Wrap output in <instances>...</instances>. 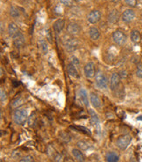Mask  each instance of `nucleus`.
I'll use <instances>...</instances> for the list:
<instances>
[{"instance_id":"f704fd0d","label":"nucleus","mask_w":142,"mask_h":162,"mask_svg":"<svg viewBox=\"0 0 142 162\" xmlns=\"http://www.w3.org/2000/svg\"><path fill=\"white\" fill-rule=\"evenodd\" d=\"M76 1H77V2H79V1H83V0H76Z\"/></svg>"},{"instance_id":"b1692460","label":"nucleus","mask_w":142,"mask_h":162,"mask_svg":"<svg viewBox=\"0 0 142 162\" xmlns=\"http://www.w3.org/2000/svg\"><path fill=\"white\" fill-rule=\"evenodd\" d=\"M77 146L81 150V151H87L91 148V145L88 142L83 140H81L77 142Z\"/></svg>"},{"instance_id":"aec40b11","label":"nucleus","mask_w":142,"mask_h":162,"mask_svg":"<svg viewBox=\"0 0 142 162\" xmlns=\"http://www.w3.org/2000/svg\"><path fill=\"white\" fill-rule=\"evenodd\" d=\"M119 19V13L118 10H112L108 14V21L112 24L118 22Z\"/></svg>"},{"instance_id":"9b49d317","label":"nucleus","mask_w":142,"mask_h":162,"mask_svg":"<svg viewBox=\"0 0 142 162\" xmlns=\"http://www.w3.org/2000/svg\"><path fill=\"white\" fill-rule=\"evenodd\" d=\"M25 43H26L25 36L20 32L13 37V45L17 49H22L25 46Z\"/></svg>"},{"instance_id":"a211bd4d","label":"nucleus","mask_w":142,"mask_h":162,"mask_svg":"<svg viewBox=\"0 0 142 162\" xmlns=\"http://www.w3.org/2000/svg\"><path fill=\"white\" fill-rule=\"evenodd\" d=\"M20 33V30H19V28L18 26L15 24V23H10L8 25V34H9V36L13 38L14 36L18 35Z\"/></svg>"},{"instance_id":"9d476101","label":"nucleus","mask_w":142,"mask_h":162,"mask_svg":"<svg viewBox=\"0 0 142 162\" xmlns=\"http://www.w3.org/2000/svg\"><path fill=\"white\" fill-rule=\"evenodd\" d=\"M135 18V13L133 10L132 9H127L126 10L121 16L122 21H124L125 23H130L134 20Z\"/></svg>"},{"instance_id":"2eb2a0df","label":"nucleus","mask_w":142,"mask_h":162,"mask_svg":"<svg viewBox=\"0 0 142 162\" xmlns=\"http://www.w3.org/2000/svg\"><path fill=\"white\" fill-rule=\"evenodd\" d=\"M64 27H65V21L62 19H58L53 24V29H54L55 33L57 35L60 34L63 30Z\"/></svg>"},{"instance_id":"f8f14e48","label":"nucleus","mask_w":142,"mask_h":162,"mask_svg":"<svg viewBox=\"0 0 142 162\" xmlns=\"http://www.w3.org/2000/svg\"><path fill=\"white\" fill-rule=\"evenodd\" d=\"M101 20V13L98 10H92L88 15V21L91 24H96Z\"/></svg>"},{"instance_id":"f3484780","label":"nucleus","mask_w":142,"mask_h":162,"mask_svg":"<svg viewBox=\"0 0 142 162\" xmlns=\"http://www.w3.org/2000/svg\"><path fill=\"white\" fill-rule=\"evenodd\" d=\"M67 70H68V73L69 74V76H71L72 77H75V78L79 77L78 69L75 65H73L71 63H68V65H67Z\"/></svg>"},{"instance_id":"412c9836","label":"nucleus","mask_w":142,"mask_h":162,"mask_svg":"<svg viewBox=\"0 0 142 162\" xmlns=\"http://www.w3.org/2000/svg\"><path fill=\"white\" fill-rule=\"evenodd\" d=\"M38 46H39L40 51L42 53L43 55H47L48 54V43L45 40H43V39L40 40L38 42Z\"/></svg>"},{"instance_id":"dca6fc26","label":"nucleus","mask_w":142,"mask_h":162,"mask_svg":"<svg viewBox=\"0 0 142 162\" xmlns=\"http://www.w3.org/2000/svg\"><path fill=\"white\" fill-rule=\"evenodd\" d=\"M71 153L74 159L77 162H85V156L80 149H73Z\"/></svg>"},{"instance_id":"bb28decb","label":"nucleus","mask_w":142,"mask_h":162,"mask_svg":"<svg viewBox=\"0 0 142 162\" xmlns=\"http://www.w3.org/2000/svg\"><path fill=\"white\" fill-rule=\"evenodd\" d=\"M20 162H35V160L32 155H26L20 160Z\"/></svg>"},{"instance_id":"5701e85b","label":"nucleus","mask_w":142,"mask_h":162,"mask_svg":"<svg viewBox=\"0 0 142 162\" xmlns=\"http://www.w3.org/2000/svg\"><path fill=\"white\" fill-rule=\"evenodd\" d=\"M141 40V35L138 30H133L131 32V41L134 43H139Z\"/></svg>"},{"instance_id":"393cba45","label":"nucleus","mask_w":142,"mask_h":162,"mask_svg":"<svg viewBox=\"0 0 142 162\" xmlns=\"http://www.w3.org/2000/svg\"><path fill=\"white\" fill-rule=\"evenodd\" d=\"M10 15H11L12 18H18V17L20 15L19 8L14 6H12L11 8H10Z\"/></svg>"},{"instance_id":"a878e982","label":"nucleus","mask_w":142,"mask_h":162,"mask_svg":"<svg viewBox=\"0 0 142 162\" xmlns=\"http://www.w3.org/2000/svg\"><path fill=\"white\" fill-rule=\"evenodd\" d=\"M53 160L55 162H64L63 155L59 153H55V154L53 157Z\"/></svg>"},{"instance_id":"7c9ffc66","label":"nucleus","mask_w":142,"mask_h":162,"mask_svg":"<svg viewBox=\"0 0 142 162\" xmlns=\"http://www.w3.org/2000/svg\"><path fill=\"white\" fill-rule=\"evenodd\" d=\"M61 1V4H62L65 6H73V3H74V0H60Z\"/></svg>"},{"instance_id":"1a4fd4ad","label":"nucleus","mask_w":142,"mask_h":162,"mask_svg":"<svg viewBox=\"0 0 142 162\" xmlns=\"http://www.w3.org/2000/svg\"><path fill=\"white\" fill-rule=\"evenodd\" d=\"M67 32L68 34H69L70 35H77L80 34L81 32V27L79 26L77 23H75V22H70L68 27H67Z\"/></svg>"},{"instance_id":"6ab92c4d","label":"nucleus","mask_w":142,"mask_h":162,"mask_svg":"<svg viewBox=\"0 0 142 162\" xmlns=\"http://www.w3.org/2000/svg\"><path fill=\"white\" fill-rule=\"evenodd\" d=\"M89 35H90V37L91 39H92L93 41H97L100 38V31L99 29L96 27H91V28L89 29Z\"/></svg>"},{"instance_id":"f03ea898","label":"nucleus","mask_w":142,"mask_h":162,"mask_svg":"<svg viewBox=\"0 0 142 162\" xmlns=\"http://www.w3.org/2000/svg\"><path fill=\"white\" fill-rule=\"evenodd\" d=\"M95 84L100 89H106L109 85V80L104 73L99 72L96 75Z\"/></svg>"},{"instance_id":"4be33fe9","label":"nucleus","mask_w":142,"mask_h":162,"mask_svg":"<svg viewBox=\"0 0 142 162\" xmlns=\"http://www.w3.org/2000/svg\"><path fill=\"white\" fill-rule=\"evenodd\" d=\"M105 159L107 162H119V156L114 152H109L105 155Z\"/></svg>"},{"instance_id":"2f4dec72","label":"nucleus","mask_w":142,"mask_h":162,"mask_svg":"<svg viewBox=\"0 0 142 162\" xmlns=\"http://www.w3.org/2000/svg\"><path fill=\"white\" fill-rule=\"evenodd\" d=\"M7 99V96H6V92L4 91L3 89H1V95H0V100H1V102L4 103Z\"/></svg>"},{"instance_id":"f257e3e1","label":"nucleus","mask_w":142,"mask_h":162,"mask_svg":"<svg viewBox=\"0 0 142 162\" xmlns=\"http://www.w3.org/2000/svg\"><path fill=\"white\" fill-rule=\"evenodd\" d=\"M13 120H14L15 123L18 125H24L27 120H28V115L27 111L24 108H17L15 109L13 113Z\"/></svg>"},{"instance_id":"c85d7f7f","label":"nucleus","mask_w":142,"mask_h":162,"mask_svg":"<svg viewBox=\"0 0 142 162\" xmlns=\"http://www.w3.org/2000/svg\"><path fill=\"white\" fill-rule=\"evenodd\" d=\"M70 63H72L73 65H75L77 69H78V67L80 66V61L78 60V58L76 57L75 56H72L70 57Z\"/></svg>"},{"instance_id":"0eeeda50","label":"nucleus","mask_w":142,"mask_h":162,"mask_svg":"<svg viewBox=\"0 0 142 162\" xmlns=\"http://www.w3.org/2000/svg\"><path fill=\"white\" fill-rule=\"evenodd\" d=\"M83 70H84L85 77L88 78H92L96 75V67L92 62H89V63H86Z\"/></svg>"},{"instance_id":"4468645a","label":"nucleus","mask_w":142,"mask_h":162,"mask_svg":"<svg viewBox=\"0 0 142 162\" xmlns=\"http://www.w3.org/2000/svg\"><path fill=\"white\" fill-rule=\"evenodd\" d=\"M78 96L82 103L85 107H89V94L84 88H80L78 91Z\"/></svg>"},{"instance_id":"39448f33","label":"nucleus","mask_w":142,"mask_h":162,"mask_svg":"<svg viewBox=\"0 0 142 162\" xmlns=\"http://www.w3.org/2000/svg\"><path fill=\"white\" fill-rule=\"evenodd\" d=\"M63 44L66 50L69 52H73L78 48L79 42L76 38H68L64 41Z\"/></svg>"},{"instance_id":"473e14b6","label":"nucleus","mask_w":142,"mask_h":162,"mask_svg":"<svg viewBox=\"0 0 142 162\" xmlns=\"http://www.w3.org/2000/svg\"><path fill=\"white\" fill-rule=\"evenodd\" d=\"M46 35H47V39H48V41L49 42L52 43V35H51V32H50L49 29H47L46 30Z\"/></svg>"},{"instance_id":"ddd939ff","label":"nucleus","mask_w":142,"mask_h":162,"mask_svg":"<svg viewBox=\"0 0 142 162\" xmlns=\"http://www.w3.org/2000/svg\"><path fill=\"white\" fill-rule=\"evenodd\" d=\"M90 101L95 108H100L102 106V102H101L99 96L93 92L90 93Z\"/></svg>"},{"instance_id":"72a5a7b5","label":"nucleus","mask_w":142,"mask_h":162,"mask_svg":"<svg viewBox=\"0 0 142 162\" xmlns=\"http://www.w3.org/2000/svg\"><path fill=\"white\" fill-rule=\"evenodd\" d=\"M137 119H138V120H142V116H140V117H138Z\"/></svg>"},{"instance_id":"20e7f679","label":"nucleus","mask_w":142,"mask_h":162,"mask_svg":"<svg viewBox=\"0 0 142 162\" xmlns=\"http://www.w3.org/2000/svg\"><path fill=\"white\" fill-rule=\"evenodd\" d=\"M112 40L115 44L119 46H123L126 42V35L120 30H116L112 34Z\"/></svg>"},{"instance_id":"cd10ccee","label":"nucleus","mask_w":142,"mask_h":162,"mask_svg":"<svg viewBox=\"0 0 142 162\" xmlns=\"http://www.w3.org/2000/svg\"><path fill=\"white\" fill-rule=\"evenodd\" d=\"M136 76L140 78H142V63H140L137 64L136 68Z\"/></svg>"},{"instance_id":"c756f323","label":"nucleus","mask_w":142,"mask_h":162,"mask_svg":"<svg viewBox=\"0 0 142 162\" xmlns=\"http://www.w3.org/2000/svg\"><path fill=\"white\" fill-rule=\"evenodd\" d=\"M125 2L128 6L133 7V8L137 6V0H125Z\"/></svg>"},{"instance_id":"7ed1b4c3","label":"nucleus","mask_w":142,"mask_h":162,"mask_svg":"<svg viewBox=\"0 0 142 162\" xmlns=\"http://www.w3.org/2000/svg\"><path fill=\"white\" fill-rule=\"evenodd\" d=\"M131 141H132V137L130 135H128V134H126V135L120 136L117 139L116 145L120 150H126L129 146Z\"/></svg>"},{"instance_id":"423d86ee","label":"nucleus","mask_w":142,"mask_h":162,"mask_svg":"<svg viewBox=\"0 0 142 162\" xmlns=\"http://www.w3.org/2000/svg\"><path fill=\"white\" fill-rule=\"evenodd\" d=\"M89 115H90L91 124L95 127V129L98 131V133L99 134L100 130H101V127H100V121L99 118H98V115L96 114V112L93 109H89Z\"/></svg>"},{"instance_id":"6e6552de","label":"nucleus","mask_w":142,"mask_h":162,"mask_svg":"<svg viewBox=\"0 0 142 162\" xmlns=\"http://www.w3.org/2000/svg\"><path fill=\"white\" fill-rule=\"evenodd\" d=\"M120 84V75L117 72L112 73L111 79H110V88L112 91H115L118 89L119 85Z\"/></svg>"}]
</instances>
